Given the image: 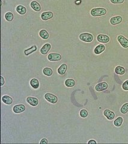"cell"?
<instances>
[{"instance_id":"3957f363","label":"cell","mask_w":128,"mask_h":144,"mask_svg":"<svg viewBox=\"0 0 128 144\" xmlns=\"http://www.w3.org/2000/svg\"><path fill=\"white\" fill-rule=\"evenodd\" d=\"M45 99L51 103H56L58 101V98L57 97V96L51 93L45 94Z\"/></svg>"},{"instance_id":"5b68a950","label":"cell","mask_w":128,"mask_h":144,"mask_svg":"<svg viewBox=\"0 0 128 144\" xmlns=\"http://www.w3.org/2000/svg\"><path fill=\"white\" fill-rule=\"evenodd\" d=\"M48 59L51 61H60L61 59V56L58 54L51 53L48 55Z\"/></svg>"},{"instance_id":"8fae6325","label":"cell","mask_w":128,"mask_h":144,"mask_svg":"<svg viewBox=\"0 0 128 144\" xmlns=\"http://www.w3.org/2000/svg\"><path fill=\"white\" fill-rule=\"evenodd\" d=\"M122 21V18L121 16H115V17H112L110 19V23L112 24V25H115L119 23H121Z\"/></svg>"},{"instance_id":"52a82bcc","label":"cell","mask_w":128,"mask_h":144,"mask_svg":"<svg viewBox=\"0 0 128 144\" xmlns=\"http://www.w3.org/2000/svg\"><path fill=\"white\" fill-rule=\"evenodd\" d=\"M107 88H108V84H107V83L104 82L100 83V84L96 85L95 87V90L99 92V91H102L107 90Z\"/></svg>"},{"instance_id":"4dcf8cb0","label":"cell","mask_w":128,"mask_h":144,"mask_svg":"<svg viewBox=\"0 0 128 144\" xmlns=\"http://www.w3.org/2000/svg\"><path fill=\"white\" fill-rule=\"evenodd\" d=\"M40 144H48V141L46 139H42V141H40Z\"/></svg>"},{"instance_id":"9c48e42d","label":"cell","mask_w":128,"mask_h":144,"mask_svg":"<svg viewBox=\"0 0 128 144\" xmlns=\"http://www.w3.org/2000/svg\"><path fill=\"white\" fill-rule=\"evenodd\" d=\"M27 102L32 106H36L38 103V100L37 98L33 97H28L27 98Z\"/></svg>"},{"instance_id":"44dd1931","label":"cell","mask_w":128,"mask_h":144,"mask_svg":"<svg viewBox=\"0 0 128 144\" xmlns=\"http://www.w3.org/2000/svg\"><path fill=\"white\" fill-rule=\"evenodd\" d=\"M30 85L33 88L37 89L39 87V82H38V81L37 79H33L30 81Z\"/></svg>"},{"instance_id":"ba28073f","label":"cell","mask_w":128,"mask_h":144,"mask_svg":"<svg viewBox=\"0 0 128 144\" xmlns=\"http://www.w3.org/2000/svg\"><path fill=\"white\" fill-rule=\"evenodd\" d=\"M25 110V106L24 105H17L13 107V110L15 113H19L23 112Z\"/></svg>"},{"instance_id":"4316f807","label":"cell","mask_w":128,"mask_h":144,"mask_svg":"<svg viewBox=\"0 0 128 144\" xmlns=\"http://www.w3.org/2000/svg\"><path fill=\"white\" fill-rule=\"evenodd\" d=\"M120 112L121 113H123V114H125L128 112V103H126L122 106V107L120 109Z\"/></svg>"},{"instance_id":"7402d4cb","label":"cell","mask_w":128,"mask_h":144,"mask_svg":"<svg viewBox=\"0 0 128 144\" xmlns=\"http://www.w3.org/2000/svg\"><path fill=\"white\" fill-rule=\"evenodd\" d=\"M39 36H40L41 38L45 40L48 39V37H49V34H48V32L45 30H42L39 32Z\"/></svg>"},{"instance_id":"5bb4252c","label":"cell","mask_w":128,"mask_h":144,"mask_svg":"<svg viewBox=\"0 0 128 144\" xmlns=\"http://www.w3.org/2000/svg\"><path fill=\"white\" fill-rule=\"evenodd\" d=\"M105 49V46L104 45H99L98 46L95 48V49L94 50V54H96V55H99V54H101L102 52H103Z\"/></svg>"},{"instance_id":"cb8c5ba5","label":"cell","mask_w":128,"mask_h":144,"mask_svg":"<svg viewBox=\"0 0 128 144\" xmlns=\"http://www.w3.org/2000/svg\"><path fill=\"white\" fill-rule=\"evenodd\" d=\"M75 82L72 79H68L66 80L65 81V85L67 87H72L75 85Z\"/></svg>"},{"instance_id":"7c38bea8","label":"cell","mask_w":128,"mask_h":144,"mask_svg":"<svg viewBox=\"0 0 128 144\" xmlns=\"http://www.w3.org/2000/svg\"><path fill=\"white\" fill-rule=\"evenodd\" d=\"M53 17V13L51 12H43L41 15V18L43 20H47Z\"/></svg>"},{"instance_id":"ffe728a7","label":"cell","mask_w":128,"mask_h":144,"mask_svg":"<svg viewBox=\"0 0 128 144\" xmlns=\"http://www.w3.org/2000/svg\"><path fill=\"white\" fill-rule=\"evenodd\" d=\"M36 50H37V46H36L34 45V46H33L32 47H31L30 48H29V49L25 50L24 54H25V55L27 56V55H29L30 54L33 53V52H35Z\"/></svg>"},{"instance_id":"ac0fdd59","label":"cell","mask_w":128,"mask_h":144,"mask_svg":"<svg viewBox=\"0 0 128 144\" xmlns=\"http://www.w3.org/2000/svg\"><path fill=\"white\" fill-rule=\"evenodd\" d=\"M2 101L7 105H11L13 103V99L8 95H4L2 97Z\"/></svg>"},{"instance_id":"83f0119b","label":"cell","mask_w":128,"mask_h":144,"mask_svg":"<svg viewBox=\"0 0 128 144\" xmlns=\"http://www.w3.org/2000/svg\"><path fill=\"white\" fill-rule=\"evenodd\" d=\"M80 116L82 118H86L88 116V112L85 109H82L80 111Z\"/></svg>"},{"instance_id":"d6986e66","label":"cell","mask_w":128,"mask_h":144,"mask_svg":"<svg viewBox=\"0 0 128 144\" xmlns=\"http://www.w3.org/2000/svg\"><path fill=\"white\" fill-rule=\"evenodd\" d=\"M115 72L116 74L122 75V74H125V72H126V70H125V68L122 67V66H117V67H115Z\"/></svg>"},{"instance_id":"30bf717a","label":"cell","mask_w":128,"mask_h":144,"mask_svg":"<svg viewBox=\"0 0 128 144\" xmlns=\"http://www.w3.org/2000/svg\"><path fill=\"white\" fill-rule=\"evenodd\" d=\"M104 115L109 120H112L115 117V114L113 112L111 111L109 109H106L104 112Z\"/></svg>"},{"instance_id":"d4e9b609","label":"cell","mask_w":128,"mask_h":144,"mask_svg":"<svg viewBox=\"0 0 128 144\" xmlns=\"http://www.w3.org/2000/svg\"><path fill=\"white\" fill-rule=\"evenodd\" d=\"M43 72V74H45V75L47 76H51L52 74V70L51 69H50V68L48 67L44 68Z\"/></svg>"},{"instance_id":"4fadbf2b","label":"cell","mask_w":128,"mask_h":144,"mask_svg":"<svg viewBox=\"0 0 128 144\" xmlns=\"http://www.w3.org/2000/svg\"><path fill=\"white\" fill-rule=\"evenodd\" d=\"M51 48V45L49 43H46L45 45L42 46V48L40 49V53L42 55H46V54L49 52V51Z\"/></svg>"},{"instance_id":"9a60e30c","label":"cell","mask_w":128,"mask_h":144,"mask_svg":"<svg viewBox=\"0 0 128 144\" xmlns=\"http://www.w3.org/2000/svg\"><path fill=\"white\" fill-rule=\"evenodd\" d=\"M30 5H31V8H32L34 11H36V12H40V11L41 7L37 1H32V2H31V4H30Z\"/></svg>"},{"instance_id":"8992f818","label":"cell","mask_w":128,"mask_h":144,"mask_svg":"<svg viewBox=\"0 0 128 144\" xmlns=\"http://www.w3.org/2000/svg\"><path fill=\"white\" fill-rule=\"evenodd\" d=\"M97 41L100 43H107L110 41V37L107 35H104V34H99L97 37Z\"/></svg>"},{"instance_id":"603a6c76","label":"cell","mask_w":128,"mask_h":144,"mask_svg":"<svg viewBox=\"0 0 128 144\" xmlns=\"http://www.w3.org/2000/svg\"><path fill=\"white\" fill-rule=\"evenodd\" d=\"M123 121V118L120 117H118L114 122V126H116V127H120V126H122Z\"/></svg>"},{"instance_id":"7a4b0ae2","label":"cell","mask_w":128,"mask_h":144,"mask_svg":"<svg viewBox=\"0 0 128 144\" xmlns=\"http://www.w3.org/2000/svg\"><path fill=\"white\" fill-rule=\"evenodd\" d=\"M79 39L85 42H91L93 40V36L89 33H82L79 35Z\"/></svg>"},{"instance_id":"277c9868","label":"cell","mask_w":128,"mask_h":144,"mask_svg":"<svg viewBox=\"0 0 128 144\" xmlns=\"http://www.w3.org/2000/svg\"><path fill=\"white\" fill-rule=\"evenodd\" d=\"M117 40L120 43L121 46L124 48H128V40L123 36H119L117 37Z\"/></svg>"},{"instance_id":"f1b7e54d","label":"cell","mask_w":128,"mask_h":144,"mask_svg":"<svg viewBox=\"0 0 128 144\" xmlns=\"http://www.w3.org/2000/svg\"><path fill=\"white\" fill-rule=\"evenodd\" d=\"M122 88L125 91H128V80L126 81L123 83L122 85Z\"/></svg>"},{"instance_id":"f546056e","label":"cell","mask_w":128,"mask_h":144,"mask_svg":"<svg viewBox=\"0 0 128 144\" xmlns=\"http://www.w3.org/2000/svg\"><path fill=\"white\" fill-rule=\"evenodd\" d=\"M112 4H122L124 2V0H110Z\"/></svg>"},{"instance_id":"1f68e13d","label":"cell","mask_w":128,"mask_h":144,"mask_svg":"<svg viewBox=\"0 0 128 144\" xmlns=\"http://www.w3.org/2000/svg\"><path fill=\"white\" fill-rule=\"evenodd\" d=\"M1 85L2 86L4 85V78L2 76H1Z\"/></svg>"},{"instance_id":"484cf974","label":"cell","mask_w":128,"mask_h":144,"mask_svg":"<svg viewBox=\"0 0 128 144\" xmlns=\"http://www.w3.org/2000/svg\"><path fill=\"white\" fill-rule=\"evenodd\" d=\"M5 19H6V20L7 21H12L13 19V14L11 12H7V13H5Z\"/></svg>"},{"instance_id":"2e32d148","label":"cell","mask_w":128,"mask_h":144,"mask_svg":"<svg viewBox=\"0 0 128 144\" xmlns=\"http://www.w3.org/2000/svg\"><path fill=\"white\" fill-rule=\"evenodd\" d=\"M67 69V66L66 64H63L60 66V67L58 69V73L61 75L65 74Z\"/></svg>"},{"instance_id":"6da1fadb","label":"cell","mask_w":128,"mask_h":144,"mask_svg":"<svg viewBox=\"0 0 128 144\" xmlns=\"http://www.w3.org/2000/svg\"><path fill=\"white\" fill-rule=\"evenodd\" d=\"M90 13L94 17L104 16L107 13V10L104 8H95L91 10Z\"/></svg>"},{"instance_id":"e0dca14e","label":"cell","mask_w":128,"mask_h":144,"mask_svg":"<svg viewBox=\"0 0 128 144\" xmlns=\"http://www.w3.org/2000/svg\"><path fill=\"white\" fill-rule=\"evenodd\" d=\"M26 8L25 7L22 6L21 5H18L17 7H16V12L18 13L19 15H25L26 13Z\"/></svg>"},{"instance_id":"d6a6232c","label":"cell","mask_w":128,"mask_h":144,"mask_svg":"<svg viewBox=\"0 0 128 144\" xmlns=\"http://www.w3.org/2000/svg\"><path fill=\"white\" fill-rule=\"evenodd\" d=\"M88 144H96V142L94 141V140H90L88 142Z\"/></svg>"}]
</instances>
